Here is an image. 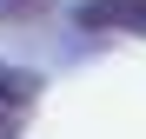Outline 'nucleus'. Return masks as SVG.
Returning a JSON list of instances; mask_svg holds the SVG:
<instances>
[{"instance_id": "1", "label": "nucleus", "mask_w": 146, "mask_h": 139, "mask_svg": "<svg viewBox=\"0 0 146 139\" xmlns=\"http://www.w3.org/2000/svg\"><path fill=\"white\" fill-rule=\"evenodd\" d=\"M73 20L86 33H146V0H80Z\"/></svg>"}, {"instance_id": "2", "label": "nucleus", "mask_w": 146, "mask_h": 139, "mask_svg": "<svg viewBox=\"0 0 146 139\" xmlns=\"http://www.w3.org/2000/svg\"><path fill=\"white\" fill-rule=\"evenodd\" d=\"M33 99H40V73H27V66H0V106H7L13 119H27Z\"/></svg>"}, {"instance_id": "3", "label": "nucleus", "mask_w": 146, "mask_h": 139, "mask_svg": "<svg viewBox=\"0 0 146 139\" xmlns=\"http://www.w3.org/2000/svg\"><path fill=\"white\" fill-rule=\"evenodd\" d=\"M53 13V0H0V27H40Z\"/></svg>"}, {"instance_id": "4", "label": "nucleus", "mask_w": 146, "mask_h": 139, "mask_svg": "<svg viewBox=\"0 0 146 139\" xmlns=\"http://www.w3.org/2000/svg\"><path fill=\"white\" fill-rule=\"evenodd\" d=\"M0 139H20V119H13L7 106H0Z\"/></svg>"}]
</instances>
